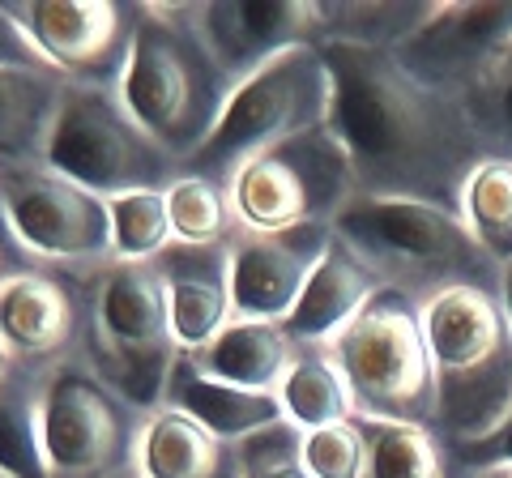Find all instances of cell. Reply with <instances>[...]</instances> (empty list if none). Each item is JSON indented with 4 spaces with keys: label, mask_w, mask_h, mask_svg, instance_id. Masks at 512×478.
<instances>
[{
    "label": "cell",
    "mask_w": 512,
    "mask_h": 478,
    "mask_svg": "<svg viewBox=\"0 0 512 478\" xmlns=\"http://www.w3.org/2000/svg\"><path fill=\"white\" fill-rule=\"evenodd\" d=\"M0 69H52L9 5H0Z\"/></svg>",
    "instance_id": "d6a6232c"
},
{
    "label": "cell",
    "mask_w": 512,
    "mask_h": 478,
    "mask_svg": "<svg viewBox=\"0 0 512 478\" xmlns=\"http://www.w3.org/2000/svg\"><path fill=\"white\" fill-rule=\"evenodd\" d=\"M56 363H18L0 380V474L52 478L43 449V397Z\"/></svg>",
    "instance_id": "603a6c76"
},
{
    "label": "cell",
    "mask_w": 512,
    "mask_h": 478,
    "mask_svg": "<svg viewBox=\"0 0 512 478\" xmlns=\"http://www.w3.org/2000/svg\"><path fill=\"white\" fill-rule=\"evenodd\" d=\"M376 291H380V278L342 244L338 235H333L325 261L316 265V274L308 278V286H303L295 312L286 316L282 325L291 333L295 346L325 350L363 312V304Z\"/></svg>",
    "instance_id": "ac0fdd59"
},
{
    "label": "cell",
    "mask_w": 512,
    "mask_h": 478,
    "mask_svg": "<svg viewBox=\"0 0 512 478\" xmlns=\"http://www.w3.org/2000/svg\"><path fill=\"white\" fill-rule=\"evenodd\" d=\"M231 304L244 321H286L333 244V227L231 231Z\"/></svg>",
    "instance_id": "9a60e30c"
},
{
    "label": "cell",
    "mask_w": 512,
    "mask_h": 478,
    "mask_svg": "<svg viewBox=\"0 0 512 478\" xmlns=\"http://www.w3.org/2000/svg\"><path fill=\"white\" fill-rule=\"evenodd\" d=\"M333 73L329 129L350 154L359 197L423 201L461 214V193L495 150L474 129L466 99L440 94L380 47L325 43Z\"/></svg>",
    "instance_id": "6da1fadb"
},
{
    "label": "cell",
    "mask_w": 512,
    "mask_h": 478,
    "mask_svg": "<svg viewBox=\"0 0 512 478\" xmlns=\"http://www.w3.org/2000/svg\"><path fill=\"white\" fill-rule=\"evenodd\" d=\"M227 197L244 231H295L333 227V218L359 197V184L346 146L325 124L256 154L231 175Z\"/></svg>",
    "instance_id": "9c48e42d"
},
{
    "label": "cell",
    "mask_w": 512,
    "mask_h": 478,
    "mask_svg": "<svg viewBox=\"0 0 512 478\" xmlns=\"http://www.w3.org/2000/svg\"><path fill=\"white\" fill-rule=\"evenodd\" d=\"M167 210L180 244H222L239 227L227 188L205 175H180L167 188Z\"/></svg>",
    "instance_id": "f1b7e54d"
},
{
    "label": "cell",
    "mask_w": 512,
    "mask_h": 478,
    "mask_svg": "<svg viewBox=\"0 0 512 478\" xmlns=\"http://www.w3.org/2000/svg\"><path fill=\"white\" fill-rule=\"evenodd\" d=\"M363 427V478H444L448 453L440 436L419 423H376L359 419Z\"/></svg>",
    "instance_id": "d4e9b609"
},
{
    "label": "cell",
    "mask_w": 512,
    "mask_h": 478,
    "mask_svg": "<svg viewBox=\"0 0 512 478\" xmlns=\"http://www.w3.org/2000/svg\"><path fill=\"white\" fill-rule=\"evenodd\" d=\"M86 282L60 269H22L0 286V338L18 363H60L82 342Z\"/></svg>",
    "instance_id": "2e32d148"
},
{
    "label": "cell",
    "mask_w": 512,
    "mask_h": 478,
    "mask_svg": "<svg viewBox=\"0 0 512 478\" xmlns=\"http://www.w3.org/2000/svg\"><path fill=\"white\" fill-rule=\"evenodd\" d=\"M111 478H146V474H141V470H137V466H124V470H120V474H111Z\"/></svg>",
    "instance_id": "ab89813d"
},
{
    "label": "cell",
    "mask_w": 512,
    "mask_h": 478,
    "mask_svg": "<svg viewBox=\"0 0 512 478\" xmlns=\"http://www.w3.org/2000/svg\"><path fill=\"white\" fill-rule=\"evenodd\" d=\"M333 235L419 308L453 291H504V265L478 244L466 218L423 201L355 197L333 218Z\"/></svg>",
    "instance_id": "7a4b0ae2"
},
{
    "label": "cell",
    "mask_w": 512,
    "mask_h": 478,
    "mask_svg": "<svg viewBox=\"0 0 512 478\" xmlns=\"http://www.w3.org/2000/svg\"><path fill=\"white\" fill-rule=\"evenodd\" d=\"M0 214L18 244L47 269L90 278L111 265V210L52 167L0 171Z\"/></svg>",
    "instance_id": "8fae6325"
},
{
    "label": "cell",
    "mask_w": 512,
    "mask_h": 478,
    "mask_svg": "<svg viewBox=\"0 0 512 478\" xmlns=\"http://www.w3.org/2000/svg\"><path fill=\"white\" fill-rule=\"evenodd\" d=\"M444 478H470V470L461 466L457 457H448V466H444Z\"/></svg>",
    "instance_id": "f35d334b"
},
{
    "label": "cell",
    "mask_w": 512,
    "mask_h": 478,
    "mask_svg": "<svg viewBox=\"0 0 512 478\" xmlns=\"http://www.w3.org/2000/svg\"><path fill=\"white\" fill-rule=\"evenodd\" d=\"M188 26L214 52L218 69L239 86L269 60H278L295 47L325 43V5L295 0V5H248V0H205V5H184Z\"/></svg>",
    "instance_id": "5bb4252c"
},
{
    "label": "cell",
    "mask_w": 512,
    "mask_h": 478,
    "mask_svg": "<svg viewBox=\"0 0 512 478\" xmlns=\"http://www.w3.org/2000/svg\"><path fill=\"white\" fill-rule=\"evenodd\" d=\"M329 116L333 73L325 65V52L312 43L295 47V52L269 60L265 69H256L231 90L214 137L188 158L184 175H205V180L227 188L231 175L252 163L256 154L325 129Z\"/></svg>",
    "instance_id": "52a82bcc"
},
{
    "label": "cell",
    "mask_w": 512,
    "mask_h": 478,
    "mask_svg": "<svg viewBox=\"0 0 512 478\" xmlns=\"http://www.w3.org/2000/svg\"><path fill=\"white\" fill-rule=\"evenodd\" d=\"M363 457L367 444L359 419L303 432V461H308L312 478H363Z\"/></svg>",
    "instance_id": "4dcf8cb0"
},
{
    "label": "cell",
    "mask_w": 512,
    "mask_h": 478,
    "mask_svg": "<svg viewBox=\"0 0 512 478\" xmlns=\"http://www.w3.org/2000/svg\"><path fill=\"white\" fill-rule=\"evenodd\" d=\"M35 265H39V261L18 244V235L9 231L5 214H0V286H5L13 274H22V269H35Z\"/></svg>",
    "instance_id": "e575fe53"
},
{
    "label": "cell",
    "mask_w": 512,
    "mask_h": 478,
    "mask_svg": "<svg viewBox=\"0 0 512 478\" xmlns=\"http://www.w3.org/2000/svg\"><path fill=\"white\" fill-rule=\"evenodd\" d=\"M466 107H470L474 129L495 150V158H512V47L500 60V69L466 99Z\"/></svg>",
    "instance_id": "1f68e13d"
},
{
    "label": "cell",
    "mask_w": 512,
    "mask_h": 478,
    "mask_svg": "<svg viewBox=\"0 0 512 478\" xmlns=\"http://www.w3.org/2000/svg\"><path fill=\"white\" fill-rule=\"evenodd\" d=\"M431 368H436V423L444 449L487 440L512 406V329L500 295L453 291L423 308Z\"/></svg>",
    "instance_id": "277c9868"
},
{
    "label": "cell",
    "mask_w": 512,
    "mask_h": 478,
    "mask_svg": "<svg viewBox=\"0 0 512 478\" xmlns=\"http://www.w3.org/2000/svg\"><path fill=\"white\" fill-rule=\"evenodd\" d=\"M231 90V77L188 26L184 5H146L120 77V99L180 167L214 137Z\"/></svg>",
    "instance_id": "3957f363"
},
{
    "label": "cell",
    "mask_w": 512,
    "mask_h": 478,
    "mask_svg": "<svg viewBox=\"0 0 512 478\" xmlns=\"http://www.w3.org/2000/svg\"><path fill=\"white\" fill-rule=\"evenodd\" d=\"M448 457H457L461 466H500V461H512V406L504 414V423L495 427V432L487 440H478V444H466V449H444Z\"/></svg>",
    "instance_id": "836d02e7"
},
{
    "label": "cell",
    "mask_w": 512,
    "mask_h": 478,
    "mask_svg": "<svg viewBox=\"0 0 512 478\" xmlns=\"http://www.w3.org/2000/svg\"><path fill=\"white\" fill-rule=\"evenodd\" d=\"M163 406L175 410V414H184V419H192L197 427H205L210 436L227 440V444H239L244 436L286 419L278 393L239 389V385H227V380H214V376H205L201 368H192L188 355H180V363H175L171 376H167Z\"/></svg>",
    "instance_id": "d6986e66"
},
{
    "label": "cell",
    "mask_w": 512,
    "mask_h": 478,
    "mask_svg": "<svg viewBox=\"0 0 512 478\" xmlns=\"http://www.w3.org/2000/svg\"><path fill=\"white\" fill-rule=\"evenodd\" d=\"M431 9L436 5H325V43L397 52L431 18Z\"/></svg>",
    "instance_id": "4316f807"
},
{
    "label": "cell",
    "mask_w": 512,
    "mask_h": 478,
    "mask_svg": "<svg viewBox=\"0 0 512 478\" xmlns=\"http://www.w3.org/2000/svg\"><path fill=\"white\" fill-rule=\"evenodd\" d=\"M239 478H312L303 461V432L291 419H278L235 444Z\"/></svg>",
    "instance_id": "f546056e"
},
{
    "label": "cell",
    "mask_w": 512,
    "mask_h": 478,
    "mask_svg": "<svg viewBox=\"0 0 512 478\" xmlns=\"http://www.w3.org/2000/svg\"><path fill=\"white\" fill-rule=\"evenodd\" d=\"M500 304H504L508 329H512V265H504V291H500Z\"/></svg>",
    "instance_id": "8d00e7d4"
},
{
    "label": "cell",
    "mask_w": 512,
    "mask_h": 478,
    "mask_svg": "<svg viewBox=\"0 0 512 478\" xmlns=\"http://www.w3.org/2000/svg\"><path fill=\"white\" fill-rule=\"evenodd\" d=\"M295 355L299 346L291 342L282 321H244V316H235L201 350H188V363L214 380H227V385L278 393Z\"/></svg>",
    "instance_id": "ffe728a7"
},
{
    "label": "cell",
    "mask_w": 512,
    "mask_h": 478,
    "mask_svg": "<svg viewBox=\"0 0 512 478\" xmlns=\"http://www.w3.org/2000/svg\"><path fill=\"white\" fill-rule=\"evenodd\" d=\"M158 278L167 286V308L175 342L188 350H201L205 342L235 321L231 304V244H175L154 257Z\"/></svg>",
    "instance_id": "e0dca14e"
},
{
    "label": "cell",
    "mask_w": 512,
    "mask_h": 478,
    "mask_svg": "<svg viewBox=\"0 0 512 478\" xmlns=\"http://www.w3.org/2000/svg\"><path fill=\"white\" fill-rule=\"evenodd\" d=\"M13 368H18V355H13V350L5 346V338H0V380H5Z\"/></svg>",
    "instance_id": "74e56055"
},
{
    "label": "cell",
    "mask_w": 512,
    "mask_h": 478,
    "mask_svg": "<svg viewBox=\"0 0 512 478\" xmlns=\"http://www.w3.org/2000/svg\"><path fill=\"white\" fill-rule=\"evenodd\" d=\"M43 167L90 188L103 201L124 193H167L184 175V167L133 120L120 90L73 82L64 90Z\"/></svg>",
    "instance_id": "ba28073f"
},
{
    "label": "cell",
    "mask_w": 512,
    "mask_h": 478,
    "mask_svg": "<svg viewBox=\"0 0 512 478\" xmlns=\"http://www.w3.org/2000/svg\"><path fill=\"white\" fill-rule=\"evenodd\" d=\"M325 355L346 376L355 397V419L376 423H436V368H431L427 316L402 291H380Z\"/></svg>",
    "instance_id": "8992f818"
},
{
    "label": "cell",
    "mask_w": 512,
    "mask_h": 478,
    "mask_svg": "<svg viewBox=\"0 0 512 478\" xmlns=\"http://www.w3.org/2000/svg\"><path fill=\"white\" fill-rule=\"evenodd\" d=\"M111 210V261H154L175 244L167 193H124Z\"/></svg>",
    "instance_id": "83f0119b"
},
{
    "label": "cell",
    "mask_w": 512,
    "mask_h": 478,
    "mask_svg": "<svg viewBox=\"0 0 512 478\" xmlns=\"http://www.w3.org/2000/svg\"><path fill=\"white\" fill-rule=\"evenodd\" d=\"M512 47V0L508 5H436L431 18L397 47L402 69L440 94H470L500 69Z\"/></svg>",
    "instance_id": "4fadbf2b"
},
{
    "label": "cell",
    "mask_w": 512,
    "mask_h": 478,
    "mask_svg": "<svg viewBox=\"0 0 512 478\" xmlns=\"http://www.w3.org/2000/svg\"><path fill=\"white\" fill-rule=\"evenodd\" d=\"M278 402L299 432H320V427L355 419V397H350L346 376L325 350H312V346H299L291 372H286L278 389Z\"/></svg>",
    "instance_id": "cb8c5ba5"
},
{
    "label": "cell",
    "mask_w": 512,
    "mask_h": 478,
    "mask_svg": "<svg viewBox=\"0 0 512 478\" xmlns=\"http://www.w3.org/2000/svg\"><path fill=\"white\" fill-rule=\"evenodd\" d=\"M64 90L56 69H0V171L43 163Z\"/></svg>",
    "instance_id": "44dd1931"
},
{
    "label": "cell",
    "mask_w": 512,
    "mask_h": 478,
    "mask_svg": "<svg viewBox=\"0 0 512 478\" xmlns=\"http://www.w3.org/2000/svg\"><path fill=\"white\" fill-rule=\"evenodd\" d=\"M82 282L86 325L77 355L133 410L154 414L163 406L171 368L184 355L171 329L167 286L154 261H111Z\"/></svg>",
    "instance_id": "5b68a950"
},
{
    "label": "cell",
    "mask_w": 512,
    "mask_h": 478,
    "mask_svg": "<svg viewBox=\"0 0 512 478\" xmlns=\"http://www.w3.org/2000/svg\"><path fill=\"white\" fill-rule=\"evenodd\" d=\"M0 478H9V474H0Z\"/></svg>",
    "instance_id": "60d3db41"
},
{
    "label": "cell",
    "mask_w": 512,
    "mask_h": 478,
    "mask_svg": "<svg viewBox=\"0 0 512 478\" xmlns=\"http://www.w3.org/2000/svg\"><path fill=\"white\" fill-rule=\"evenodd\" d=\"M461 218L500 265H512V158L478 163L461 193Z\"/></svg>",
    "instance_id": "484cf974"
},
{
    "label": "cell",
    "mask_w": 512,
    "mask_h": 478,
    "mask_svg": "<svg viewBox=\"0 0 512 478\" xmlns=\"http://www.w3.org/2000/svg\"><path fill=\"white\" fill-rule=\"evenodd\" d=\"M146 419L107 389L90 363L77 355L60 359L43 397V449L52 478H111L137 466V440Z\"/></svg>",
    "instance_id": "30bf717a"
},
{
    "label": "cell",
    "mask_w": 512,
    "mask_h": 478,
    "mask_svg": "<svg viewBox=\"0 0 512 478\" xmlns=\"http://www.w3.org/2000/svg\"><path fill=\"white\" fill-rule=\"evenodd\" d=\"M137 470L146 478H239L235 444L175 410H154L137 440Z\"/></svg>",
    "instance_id": "7402d4cb"
},
{
    "label": "cell",
    "mask_w": 512,
    "mask_h": 478,
    "mask_svg": "<svg viewBox=\"0 0 512 478\" xmlns=\"http://www.w3.org/2000/svg\"><path fill=\"white\" fill-rule=\"evenodd\" d=\"M26 35L39 43L47 65L64 73L73 86L120 90V77L133 56V39L146 5L128 0H26L9 5Z\"/></svg>",
    "instance_id": "7c38bea8"
},
{
    "label": "cell",
    "mask_w": 512,
    "mask_h": 478,
    "mask_svg": "<svg viewBox=\"0 0 512 478\" xmlns=\"http://www.w3.org/2000/svg\"><path fill=\"white\" fill-rule=\"evenodd\" d=\"M470 478H512V461H500V466H478V470H470Z\"/></svg>",
    "instance_id": "d590c367"
}]
</instances>
